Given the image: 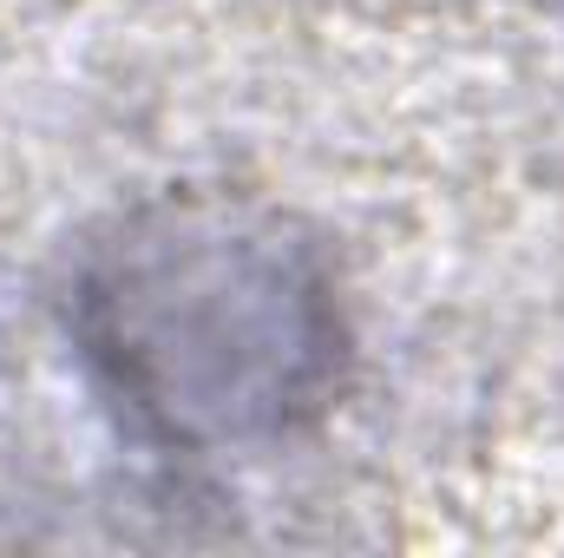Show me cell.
Here are the masks:
<instances>
[{
  "mask_svg": "<svg viewBox=\"0 0 564 558\" xmlns=\"http://www.w3.org/2000/svg\"><path fill=\"white\" fill-rule=\"evenodd\" d=\"M66 335L99 408L191 460L289 447L328 415L348 368L328 250L230 191L119 211L73 264Z\"/></svg>",
  "mask_w": 564,
  "mask_h": 558,
  "instance_id": "6da1fadb",
  "label": "cell"
}]
</instances>
